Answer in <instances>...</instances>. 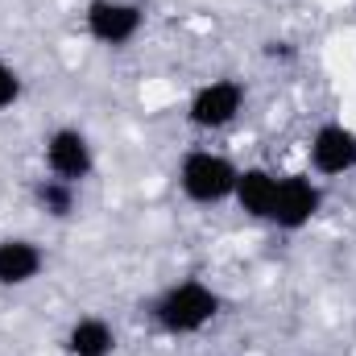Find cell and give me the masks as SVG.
Returning a JSON list of instances; mask_svg holds the SVG:
<instances>
[{"label":"cell","mask_w":356,"mask_h":356,"mask_svg":"<svg viewBox=\"0 0 356 356\" xmlns=\"http://www.w3.org/2000/svg\"><path fill=\"white\" fill-rule=\"evenodd\" d=\"M216 311H220V298H216L203 282H182V286H170V290L158 298L154 319H158L166 332L186 336V332L207 327V323L216 319Z\"/></svg>","instance_id":"obj_1"},{"label":"cell","mask_w":356,"mask_h":356,"mask_svg":"<svg viewBox=\"0 0 356 356\" xmlns=\"http://www.w3.org/2000/svg\"><path fill=\"white\" fill-rule=\"evenodd\" d=\"M178 178H182V191H186L195 203H220V199H228V195L236 191V170H232V162L220 158V154H207V149L186 154Z\"/></svg>","instance_id":"obj_2"},{"label":"cell","mask_w":356,"mask_h":356,"mask_svg":"<svg viewBox=\"0 0 356 356\" xmlns=\"http://www.w3.org/2000/svg\"><path fill=\"white\" fill-rule=\"evenodd\" d=\"M88 29L104 46H124L141 29V8L124 0H91L88 4Z\"/></svg>","instance_id":"obj_3"},{"label":"cell","mask_w":356,"mask_h":356,"mask_svg":"<svg viewBox=\"0 0 356 356\" xmlns=\"http://www.w3.org/2000/svg\"><path fill=\"white\" fill-rule=\"evenodd\" d=\"M241 99H245L241 83L216 79V83L195 91V99H191V124H199V129H224L241 112Z\"/></svg>","instance_id":"obj_4"},{"label":"cell","mask_w":356,"mask_h":356,"mask_svg":"<svg viewBox=\"0 0 356 356\" xmlns=\"http://www.w3.org/2000/svg\"><path fill=\"white\" fill-rule=\"evenodd\" d=\"M46 162H50V175L63 178V182H79L91 175V145L79 129H58L50 141H46Z\"/></svg>","instance_id":"obj_5"},{"label":"cell","mask_w":356,"mask_h":356,"mask_svg":"<svg viewBox=\"0 0 356 356\" xmlns=\"http://www.w3.org/2000/svg\"><path fill=\"white\" fill-rule=\"evenodd\" d=\"M315 211H319V191L307 178L302 175L277 178V199H273V211H269V220L277 228H302Z\"/></svg>","instance_id":"obj_6"},{"label":"cell","mask_w":356,"mask_h":356,"mask_svg":"<svg viewBox=\"0 0 356 356\" xmlns=\"http://www.w3.org/2000/svg\"><path fill=\"white\" fill-rule=\"evenodd\" d=\"M311 162L319 175H344L356 166V133L344 124H323L311 141Z\"/></svg>","instance_id":"obj_7"},{"label":"cell","mask_w":356,"mask_h":356,"mask_svg":"<svg viewBox=\"0 0 356 356\" xmlns=\"http://www.w3.org/2000/svg\"><path fill=\"white\" fill-rule=\"evenodd\" d=\"M42 269V249L33 241H4L0 245V286H25Z\"/></svg>","instance_id":"obj_8"},{"label":"cell","mask_w":356,"mask_h":356,"mask_svg":"<svg viewBox=\"0 0 356 356\" xmlns=\"http://www.w3.org/2000/svg\"><path fill=\"white\" fill-rule=\"evenodd\" d=\"M236 199H241V207L249 211V216H257V220H269V211H273V199H277V178L269 175V170H245V175H236V191H232Z\"/></svg>","instance_id":"obj_9"},{"label":"cell","mask_w":356,"mask_h":356,"mask_svg":"<svg viewBox=\"0 0 356 356\" xmlns=\"http://www.w3.org/2000/svg\"><path fill=\"white\" fill-rule=\"evenodd\" d=\"M67 348L75 356H108L116 348V336L104 319H79L67 336Z\"/></svg>","instance_id":"obj_10"},{"label":"cell","mask_w":356,"mask_h":356,"mask_svg":"<svg viewBox=\"0 0 356 356\" xmlns=\"http://www.w3.org/2000/svg\"><path fill=\"white\" fill-rule=\"evenodd\" d=\"M38 203L50 211V216H71V207H75V191H71V182H63V178H46V182H38Z\"/></svg>","instance_id":"obj_11"},{"label":"cell","mask_w":356,"mask_h":356,"mask_svg":"<svg viewBox=\"0 0 356 356\" xmlns=\"http://www.w3.org/2000/svg\"><path fill=\"white\" fill-rule=\"evenodd\" d=\"M17 95H21V79H17V71L0 63V108H8Z\"/></svg>","instance_id":"obj_12"}]
</instances>
